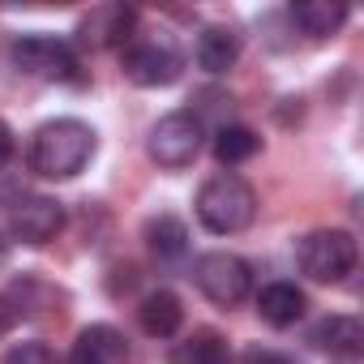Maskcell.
I'll return each mask as SVG.
<instances>
[{
  "label": "cell",
  "instance_id": "6da1fadb",
  "mask_svg": "<svg viewBox=\"0 0 364 364\" xmlns=\"http://www.w3.org/2000/svg\"><path fill=\"white\" fill-rule=\"evenodd\" d=\"M95 154V129L73 120V116H60V120H48L35 141H31V171L43 176V180H73Z\"/></svg>",
  "mask_w": 364,
  "mask_h": 364
},
{
  "label": "cell",
  "instance_id": "7a4b0ae2",
  "mask_svg": "<svg viewBox=\"0 0 364 364\" xmlns=\"http://www.w3.org/2000/svg\"><path fill=\"white\" fill-rule=\"evenodd\" d=\"M257 215V193L245 185L240 176H210L206 185L198 189V219L206 232L215 236H236L253 223Z\"/></svg>",
  "mask_w": 364,
  "mask_h": 364
},
{
  "label": "cell",
  "instance_id": "3957f363",
  "mask_svg": "<svg viewBox=\"0 0 364 364\" xmlns=\"http://www.w3.org/2000/svg\"><path fill=\"white\" fill-rule=\"evenodd\" d=\"M300 257V270L313 279V283H343L351 270H355V236L343 232V228H321V232H309L296 249Z\"/></svg>",
  "mask_w": 364,
  "mask_h": 364
},
{
  "label": "cell",
  "instance_id": "277c9868",
  "mask_svg": "<svg viewBox=\"0 0 364 364\" xmlns=\"http://www.w3.org/2000/svg\"><path fill=\"white\" fill-rule=\"evenodd\" d=\"M9 60L14 69L31 73V77H43V82H77V56L65 39H52V35H22L9 43Z\"/></svg>",
  "mask_w": 364,
  "mask_h": 364
},
{
  "label": "cell",
  "instance_id": "5b68a950",
  "mask_svg": "<svg viewBox=\"0 0 364 364\" xmlns=\"http://www.w3.org/2000/svg\"><path fill=\"white\" fill-rule=\"evenodd\" d=\"M150 159L159 167H189L202 150V120L193 112H167L154 129H150V141H146Z\"/></svg>",
  "mask_w": 364,
  "mask_h": 364
},
{
  "label": "cell",
  "instance_id": "8992f818",
  "mask_svg": "<svg viewBox=\"0 0 364 364\" xmlns=\"http://www.w3.org/2000/svg\"><path fill=\"white\" fill-rule=\"evenodd\" d=\"M193 274H198L202 296H206L210 304H219V309L240 304V300L249 296V287H253V270H249V262L236 257V253H202Z\"/></svg>",
  "mask_w": 364,
  "mask_h": 364
},
{
  "label": "cell",
  "instance_id": "52a82bcc",
  "mask_svg": "<svg viewBox=\"0 0 364 364\" xmlns=\"http://www.w3.org/2000/svg\"><path fill=\"white\" fill-rule=\"evenodd\" d=\"M124 77L133 86H171L180 77V52L167 39H141L124 52Z\"/></svg>",
  "mask_w": 364,
  "mask_h": 364
},
{
  "label": "cell",
  "instance_id": "ba28073f",
  "mask_svg": "<svg viewBox=\"0 0 364 364\" xmlns=\"http://www.w3.org/2000/svg\"><path fill=\"white\" fill-rule=\"evenodd\" d=\"M60 228H65V210L52 198H26L9 210V232L22 245H48V240H56Z\"/></svg>",
  "mask_w": 364,
  "mask_h": 364
},
{
  "label": "cell",
  "instance_id": "9c48e42d",
  "mask_svg": "<svg viewBox=\"0 0 364 364\" xmlns=\"http://www.w3.org/2000/svg\"><path fill=\"white\" fill-rule=\"evenodd\" d=\"M133 26H137L133 9H124V5H95L77 22V39L86 48H120V43L133 39Z\"/></svg>",
  "mask_w": 364,
  "mask_h": 364
},
{
  "label": "cell",
  "instance_id": "30bf717a",
  "mask_svg": "<svg viewBox=\"0 0 364 364\" xmlns=\"http://www.w3.org/2000/svg\"><path fill=\"white\" fill-rule=\"evenodd\" d=\"M69 364H129V338L116 326H86L69 351Z\"/></svg>",
  "mask_w": 364,
  "mask_h": 364
},
{
  "label": "cell",
  "instance_id": "8fae6325",
  "mask_svg": "<svg viewBox=\"0 0 364 364\" xmlns=\"http://www.w3.org/2000/svg\"><path fill=\"white\" fill-rule=\"evenodd\" d=\"M304 309H309V300H304V291L296 283H266L257 291V317L266 326H279V330L296 326L304 317Z\"/></svg>",
  "mask_w": 364,
  "mask_h": 364
},
{
  "label": "cell",
  "instance_id": "7c38bea8",
  "mask_svg": "<svg viewBox=\"0 0 364 364\" xmlns=\"http://www.w3.org/2000/svg\"><path fill=\"white\" fill-rule=\"evenodd\" d=\"M137 321H141V330H146L150 338H171V334L180 330V321H185L180 296H176V291H167V287L150 291V296L137 304Z\"/></svg>",
  "mask_w": 364,
  "mask_h": 364
},
{
  "label": "cell",
  "instance_id": "4fadbf2b",
  "mask_svg": "<svg viewBox=\"0 0 364 364\" xmlns=\"http://www.w3.org/2000/svg\"><path fill=\"white\" fill-rule=\"evenodd\" d=\"M240 60V35L232 26H206L198 35V65L206 73H228Z\"/></svg>",
  "mask_w": 364,
  "mask_h": 364
},
{
  "label": "cell",
  "instance_id": "5bb4252c",
  "mask_svg": "<svg viewBox=\"0 0 364 364\" xmlns=\"http://www.w3.org/2000/svg\"><path fill=\"white\" fill-rule=\"evenodd\" d=\"M291 22L309 39H326L347 22V5H338V0H300V5H291Z\"/></svg>",
  "mask_w": 364,
  "mask_h": 364
},
{
  "label": "cell",
  "instance_id": "9a60e30c",
  "mask_svg": "<svg viewBox=\"0 0 364 364\" xmlns=\"http://www.w3.org/2000/svg\"><path fill=\"white\" fill-rule=\"evenodd\" d=\"M228 360H232V351L219 330H198L185 343L171 347V364H228Z\"/></svg>",
  "mask_w": 364,
  "mask_h": 364
},
{
  "label": "cell",
  "instance_id": "2e32d148",
  "mask_svg": "<svg viewBox=\"0 0 364 364\" xmlns=\"http://www.w3.org/2000/svg\"><path fill=\"white\" fill-rule=\"evenodd\" d=\"M313 343L330 355H347V351L364 347V326H360V317H326L313 330Z\"/></svg>",
  "mask_w": 364,
  "mask_h": 364
},
{
  "label": "cell",
  "instance_id": "e0dca14e",
  "mask_svg": "<svg viewBox=\"0 0 364 364\" xmlns=\"http://www.w3.org/2000/svg\"><path fill=\"white\" fill-rule=\"evenodd\" d=\"M257 150H262V137H257L253 129H245V124H223V129L215 133V159L228 163V167L249 163Z\"/></svg>",
  "mask_w": 364,
  "mask_h": 364
},
{
  "label": "cell",
  "instance_id": "ac0fdd59",
  "mask_svg": "<svg viewBox=\"0 0 364 364\" xmlns=\"http://www.w3.org/2000/svg\"><path fill=\"white\" fill-rule=\"evenodd\" d=\"M146 240L159 257H185L189 253V228L180 223L176 215H159L146 223Z\"/></svg>",
  "mask_w": 364,
  "mask_h": 364
},
{
  "label": "cell",
  "instance_id": "d6986e66",
  "mask_svg": "<svg viewBox=\"0 0 364 364\" xmlns=\"http://www.w3.org/2000/svg\"><path fill=\"white\" fill-rule=\"evenodd\" d=\"M5 364H60V360L48 343H18V347H9Z\"/></svg>",
  "mask_w": 364,
  "mask_h": 364
},
{
  "label": "cell",
  "instance_id": "ffe728a7",
  "mask_svg": "<svg viewBox=\"0 0 364 364\" xmlns=\"http://www.w3.org/2000/svg\"><path fill=\"white\" fill-rule=\"evenodd\" d=\"M245 364H296V360L283 355V351H262V347H253V351L245 355Z\"/></svg>",
  "mask_w": 364,
  "mask_h": 364
},
{
  "label": "cell",
  "instance_id": "44dd1931",
  "mask_svg": "<svg viewBox=\"0 0 364 364\" xmlns=\"http://www.w3.org/2000/svg\"><path fill=\"white\" fill-rule=\"evenodd\" d=\"M9 159H14V129L0 120V167H5Z\"/></svg>",
  "mask_w": 364,
  "mask_h": 364
},
{
  "label": "cell",
  "instance_id": "7402d4cb",
  "mask_svg": "<svg viewBox=\"0 0 364 364\" xmlns=\"http://www.w3.org/2000/svg\"><path fill=\"white\" fill-rule=\"evenodd\" d=\"M334 364H364V355L360 351H347V355H334Z\"/></svg>",
  "mask_w": 364,
  "mask_h": 364
},
{
  "label": "cell",
  "instance_id": "603a6c76",
  "mask_svg": "<svg viewBox=\"0 0 364 364\" xmlns=\"http://www.w3.org/2000/svg\"><path fill=\"white\" fill-rule=\"evenodd\" d=\"M0 262H5V240H0Z\"/></svg>",
  "mask_w": 364,
  "mask_h": 364
}]
</instances>
